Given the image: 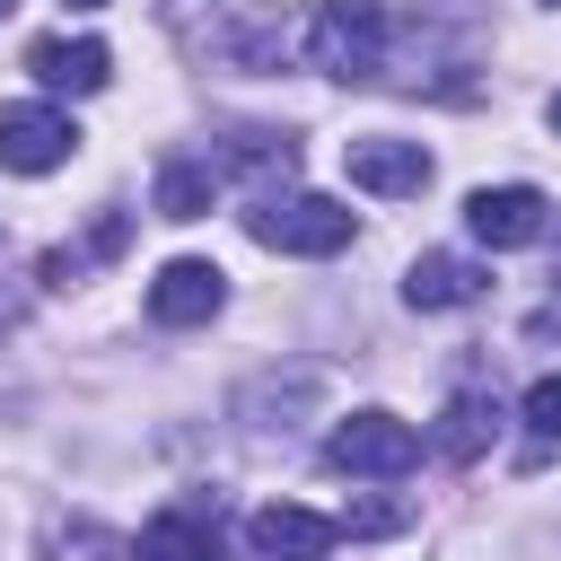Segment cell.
I'll return each instance as SVG.
<instances>
[{
  "instance_id": "13",
  "label": "cell",
  "mask_w": 561,
  "mask_h": 561,
  "mask_svg": "<svg viewBox=\"0 0 561 561\" xmlns=\"http://www.w3.org/2000/svg\"><path fill=\"white\" fill-rule=\"evenodd\" d=\"M210 193H219L210 158H167V167H158V219H202Z\"/></svg>"
},
{
  "instance_id": "16",
  "label": "cell",
  "mask_w": 561,
  "mask_h": 561,
  "mask_svg": "<svg viewBox=\"0 0 561 561\" xmlns=\"http://www.w3.org/2000/svg\"><path fill=\"white\" fill-rule=\"evenodd\" d=\"M394 517H403V508H386V500H377V508H359V517H333V526H342V535H386Z\"/></svg>"
},
{
  "instance_id": "12",
  "label": "cell",
  "mask_w": 561,
  "mask_h": 561,
  "mask_svg": "<svg viewBox=\"0 0 561 561\" xmlns=\"http://www.w3.org/2000/svg\"><path fill=\"white\" fill-rule=\"evenodd\" d=\"M131 561H219V535L193 517V508H158L131 543Z\"/></svg>"
},
{
  "instance_id": "3",
  "label": "cell",
  "mask_w": 561,
  "mask_h": 561,
  "mask_svg": "<svg viewBox=\"0 0 561 561\" xmlns=\"http://www.w3.org/2000/svg\"><path fill=\"white\" fill-rule=\"evenodd\" d=\"M245 237L272 254H342L351 245V210L333 193H263L245 210Z\"/></svg>"
},
{
  "instance_id": "8",
  "label": "cell",
  "mask_w": 561,
  "mask_h": 561,
  "mask_svg": "<svg viewBox=\"0 0 561 561\" xmlns=\"http://www.w3.org/2000/svg\"><path fill=\"white\" fill-rule=\"evenodd\" d=\"M219 307H228V272L202 263V254H175V263L149 280V316L175 324V333H184V324H210Z\"/></svg>"
},
{
  "instance_id": "15",
  "label": "cell",
  "mask_w": 561,
  "mask_h": 561,
  "mask_svg": "<svg viewBox=\"0 0 561 561\" xmlns=\"http://www.w3.org/2000/svg\"><path fill=\"white\" fill-rule=\"evenodd\" d=\"M526 430L535 438H561V377H535L526 386Z\"/></svg>"
},
{
  "instance_id": "10",
  "label": "cell",
  "mask_w": 561,
  "mask_h": 561,
  "mask_svg": "<svg viewBox=\"0 0 561 561\" xmlns=\"http://www.w3.org/2000/svg\"><path fill=\"white\" fill-rule=\"evenodd\" d=\"M254 552L263 561H324L333 543H342V526L333 517H316V508H298V500H272V508H254Z\"/></svg>"
},
{
  "instance_id": "5",
  "label": "cell",
  "mask_w": 561,
  "mask_h": 561,
  "mask_svg": "<svg viewBox=\"0 0 561 561\" xmlns=\"http://www.w3.org/2000/svg\"><path fill=\"white\" fill-rule=\"evenodd\" d=\"M70 149H79V131H70V114L53 96L0 105V167L9 175H53V167H70Z\"/></svg>"
},
{
  "instance_id": "11",
  "label": "cell",
  "mask_w": 561,
  "mask_h": 561,
  "mask_svg": "<svg viewBox=\"0 0 561 561\" xmlns=\"http://www.w3.org/2000/svg\"><path fill=\"white\" fill-rule=\"evenodd\" d=\"M482 280H491V272H482L473 254H421V263L403 272V298L438 316V307H473V298H482Z\"/></svg>"
},
{
  "instance_id": "9",
  "label": "cell",
  "mask_w": 561,
  "mask_h": 561,
  "mask_svg": "<svg viewBox=\"0 0 561 561\" xmlns=\"http://www.w3.org/2000/svg\"><path fill=\"white\" fill-rule=\"evenodd\" d=\"M26 70H35L53 96H96V88L114 79V53H105L96 35H44V44H26Z\"/></svg>"
},
{
  "instance_id": "6",
  "label": "cell",
  "mask_w": 561,
  "mask_h": 561,
  "mask_svg": "<svg viewBox=\"0 0 561 561\" xmlns=\"http://www.w3.org/2000/svg\"><path fill=\"white\" fill-rule=\"evenodd\" d=\"M342 167H351V184L377 193V202H412V193H430V149H421V140H394V131L342 140Z\"/></svg>"
},
{
  "instance_id": "18",
  "label": "cell",
  "mask_w": 561,
  "mask_h": 561,
  "mask_svg": "<svg viewBox=\"0 0 561 561\" xmlns=\"http://www.w3.org/2000/svg\"><path fill=\"white\" fill-rule=\"evenodd\" d=\"M61 9H105V0H61Z\"/></svg>"
},
{
  "instance_id": "20",
  "label": "cell",
  "mask_w": 561,
  "mask_h": 561,
  "mask_svg": "<svg viewBox=\"0 0 561 561\" xmlns=\"http://www.w3.org/2000/svg\"><path fill=\"white\" fill-rule=\"evenodd\" d=\"M9 9H18V0H0V18H9Z\"/></svg>"
},
{
  "instance_id": "4",
  "label": "cell",
  "mask_w": 561,
  "mask_h": 561,
  "mask_svg": "<svg viewBox=\"0 0 561 561\" xmlns=\"http://www.w3.org/2000/svg\"><path fill=\"white\" fill-rule=\"evenodd\" d=\"M324 465H333V473H368V482H403V473L421 465V430L368 403V412L333 421V438H324Z\"/></svg>"
},
{
  "instance_id": "1",
  "label": "cell",
  "mask_w": 561,
  "mask_h": 561,
  "mask_svg": "<svg viewBox=\"0 0 561 561\" xmlns=\"http://www.w3.org/2000/svg\"><path fill=\"white\" fill-rule=\"evenodd\" d=\"M167 35L193 70H280L289 18L272 0H167Z\"/></svg>"
},
{
  "instance_id": "7",
  "label": "cell",
  "mask_w": 561,
  "mask_h": 561,
  "mask_svg": "<svg viewBox=\"0 0 561 561\" xmlns=\"http://www.w3.org/2000/svg\"><path fill=\"white\" fill-rule=\"evenodd\" d=\"M465 228H473L491 254H508V245H535V237L552 228V202H543L535 184H482V193H465Z\"/></svg>"
},
{
  "instance_id": "14",
  "label": "cell",
  "mask_w": 561,
  "mask_h": 561,
  "mask_svg": "<svg viewBox=\"0 0 561 561\" xmlns=\"http://www.w3.org/2000/svg\"><path fill=\"white\" fill-rule=\"evenodd\" d=\"M491 421H500V403H491V394H456V403L438 412V456L473 465V456H482V438H491Z\"/></svg>"
},
{
  "instance_id": "17",
  "label": "cell",
  "mask_w": 561,
  "mask_h": 561,
  "mask_svg": "<svg viewBox=\"0 0 561 561\" xmlns=\"http://www.w3.org/2000/svg\"><path fill=\"white\" fill-rule=\"evenodd\" d=\"M543 123H552V131H561V96H552V105H543Z\"/></svg>"
},
{
  "instance_id": "2",
  "label": "cell",
  "mask_w": 561,
  "mask_h": 561,
  "mask_svg": "<svg viewBox=\"0 0 561 561\" xmlns=\"http://www.w3.org/2000/svg\"><path fill=\"white\" fill-rule=\"evenodd\" d=\"M298 44H307V70L359 88V79L386 70V9H377V0H324Z\"/></svg>"
},
{
  "instance_id": "19",
  "label": "cell",
  "mask_w": 561,
  "mask_h": 561,
  "mask_svg": "<svg viewBox=\"0 0 561 561\" xmlns=\"http://www.w3.org/2000/svg\"><path fill=\"white\" fill-rule=\"evenodd\" d=\"M552 280H561V254H552Z\"/></svg>"
}]
</instances>
